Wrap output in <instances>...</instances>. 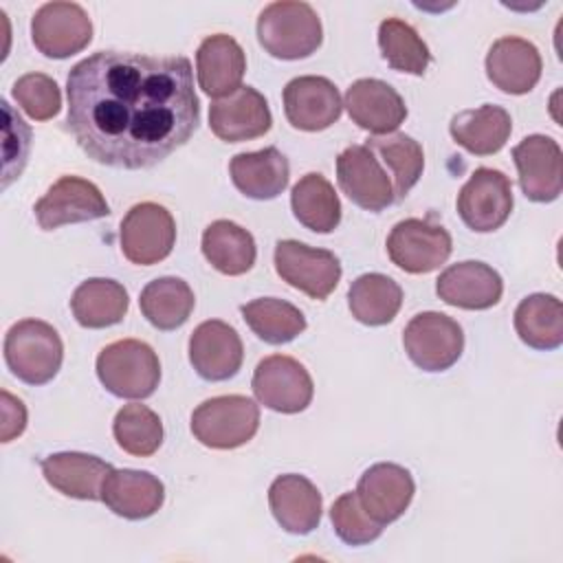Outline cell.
Masks as SVG:
<instances>
[{
    "mask_svg": "<svg viewBox=\"0 0 563 563\" xmlns=\"http://www.w3.org/2000/svg\"><path fill=\"white\" fill-rule=\"evenodd\" d=\"M66 123L88 158L147 169L185 145L200 123L187 57L99 51L66 79Z\"/></svg>",
    "mask_w": 563,
    "mask_h": 563,
    "instance_id": "obj_1",
    "label": "cell"
},
{
    "mask_svg": "<svg viewBox=\"0 0 563 563\" xmlns=\"http://www.w3.org/2000/svg\"><path fill=\"white\" fill-rule=\"evenodd\" d=\"M257 40L277 59H301L321 46L323 29L317 11L308 2L279 0L262 9Z\"/></svg>",
    "mask_w": 563,
    "mask_h": 563,
    "instance_id": "obj_2",
    "label": "cell"
},
{
    "mask_svg": "<svg viewBox=\"0 0 563 563\" xmlns=\"http://www.w3.org/2000/svg\"><path fill=\"white\" fill-rule=\"evenodd\" d=\"M97 376L112 396L139 400L158 387L161 361L145 341L121 339L99 352Z\"/></svg>",
    "mask_w": 563,
    "mask_h": 563,
    "instance_id": "obj_3",
    "label": "cell"
},
{
    "mask_svg": "<svg viewBox=\"0 0 563 563\" xmlns=\"http://www.w3.org/2000/svg\"><path fill=\"white\" fill-rule=\"evenodd\" d=\"M64 345L57 330L40 319L13 323L4 336V361L9 369L29 385H44L62 367Z\"/></svg>",
    "mask_w": 563,
    "mask_h": 563,
    "instance_id": "obj_4",
    "label": "cell"
},
{
    "mask_svg": "<svg viewBox=\"0 0 563 563\" xmlns=\"http://www.w3.org/2000/svg\"><path fill=\"white\" fill-rule=\"evenodd\" d=\"M257 427L260 407L240 394L213 396L191 413V433L209 449H238L257 433Z\"/></svg>",
    "mask_w": 563,
    "mask_h": 563,
    "instance_id": "obj_5",
    "label": "cell"
},
{
    "mask_svg": "<svg viewBox=\"0 0 563 563\" xmlns=\"http://www.w3.org/2000/svg\"><path fill=\"white\" fill-rule=\"evenodd\" d=\"M402 345L413 365L424 372H444L464 350V332L455 319L442 312H420L416 314L405 332Z\"/></svg>",
    "mask_w": 563,
    "mask_h": 563,
    "instance_id": "obj_6",
    "label": "cell"
},
{
    "mask_svg": "<svg viewBox=\"0 0 563 563\" xmlns=\"http://www.w3.org/2000/svg\"><path fill=\"white\" fill-rule=\"evenodd\" d=\"M121 251L139 266L163 262L176 242V222L158 202H139L121 220Z\"/></svg>",
    "mask_w": 563,
    "mask_h": 563,
    "instance_id": "obj_7",
    "label": "cell"
},
{
    "mask_svg": "<svg viewBox=\"0 0 563 563\" xmlns=\"http://www.w3.org/2000/svg\"><path fill=\"white\" fill-rule=\"evenodd\" d=\"M275 271L292 288L312 299H325L341 279V262L328 249H312L297 240L275 244Z\"/></svg>",
    "mask_w": 563,
    "mask_h": 563,
    "instance_id": "obj_8",
    "label": "cell"
},
{
    "mask_svg": "<svg viewBox=\"0 0 563 563\" xmlns=\"http://www.w3.org/2000/svg\"><path fill=\"white\" fill-rule=\"evenodd\" d=\"M255 398L279 413L303 411L314 394L308 369L292 356L271 354L262 358L251 380Z\"/></svg>",
    "mask_w": 563,
    "mask_h": 563,
    "instance_id": "obj_9",
    "label": "cell"
},
{
    "mask_svg": "<svg viewBox=\"0 0 563 563\" xmlns=\"http://www.w3.org/2000/svg\"><path fill=\"white\" fill-rule=\"evenodd\" d=\"M453 251L451 235L444 227L420 218L400 220L387 238L389 260L405 273H431L440 268Z\"/></svg>",
    "mask_w": 563,
    "mask_h": 563,
    "instance_id": "obj_10",
    "label": "cell"
},
{
    "mask_svg": "<svg viewBox=\"0 0 563 563\" xmlns=\"http://www.w3.org/2000/svg\"><path fill=\"white\" fill-rule=\"evenodd\" d=\"M510 211L512 185L499 169L477 167L457 194V213L462 222L477 233L499 229Z\"/></svg>",
    "mask_w": 563,
    "mask_h": 563,
    "instance_id": "obj_11",
    "label": "cell"
},
{
    "mask_svg": "<svg viewBox=\"0 0 563 563\" xmlns=\"http://www.w3.org/2000/svg\"><path fill=\"white\" fill-rule=\"evenodd\" d=\"M35 48L53 59L84 51L92 40V22L77 2H46L31 20Z\"/></svg>",
    "mask_w": 563,
    "mask_h": 563,
    "instance_id": "obj_12",
    "label": "cell"
},
{
    "mask_svg": "<svg viewBox=\"0 0 563 563\" xmlns=\"http://www.w3.org/2000/svg\"><path fill=\"white\" fill-rule=\"evenodd\" d=\"M336 180L341 191L361 209L383 211L396 202L389 172L365 143L350 145L339 154Z\"/></svg>",
    "mask_w": 563,
    "mask_h": 563,
    "instance_id": "obj_13",
    "label": "cell"
},
{
    "mask_svg": "<svg viewBox=\"0 0 563 563\" xmlns=\"http://www.w3.org/2000/svg\"><path fill=\"white\" fill-rule=\"evenodd\" d=\"M35 218L44 231L62 224L90 222L106 218L110 207L99 187L79 176H62L33 207Z\"/></svg>",
    "mask_w": 563,
    "mask_h": 563,
    "instance_id": "obj_14",
    "label": "cell"
},
{
    "mask_svg": "<svg viewBox=\"0 0 563 563\" xmlns=\"http://www.w3.org/2000/svg\"><path fill=\"white\" fill-rule=\"evenodd\" d=\"M519 185L532 202H552L563 189V154L554 139L530 134L512 147Z\"/></svg>",
    "mask_w": 563,
    "mask_h": 563,
    "instance_id": "obj_15",
    "label": "cell"
},
{
    "mask_svg": "<svg viewBox=\"0 0 563 563\" xmlns=\"http://www.w3.org/2000/svg\"><path fill=\"white\" fill-rule=\"evenodd\" d=\"M354 493L363 510L374 521L385 526L405 515L413 499L416 484L405 466L394 462H378L361 475Z\"/></svg>",
    "mask_w": 563,
    "mask_h": 563,
    "instance_id": "obj_16",
    "label": "cell"
},
{
    "mask_svg": "<svg viewBox=\"0 0 563 563\" xmlns=\"http://www.w3.org/2000/svg\"><path fill=\"white\" fill-rule=\"evenodd\" d=\"M343 110L336 86L317 75L295 77L284 88V112L292 128L319 132L339 121Z\"/></svg>",
    "mask_w": 563,
    "mask_h": 563,
    "instance_id": "obj_17",
    "label": "cell"
},
{
    "mask_svg": "<svg viewBox=\"0 0 563 563\" xmlns=\"http://www.w3.org/2000/svg\"><path fill=\"white\" fill-rule=\"evenodd\" d=\"M242 339L220 319L202 321L189 336V363L205 380H227L242 367Z\"/></svg>",
    "mask_w": 563,
    "mask_h": 563,
    "instance_id": "obj_18",
    "label": "cell"
},
{
    "mask_svg": "<svg viewBox=\"0 0 563 563\" xmlns=\"http://www.w3.org/2000/svg\"><path fill=\"white\" fill-rule=\"evenodd\" d=\"M273 117L262 92L240 86L224 99H216L209 108L211 132L227 143L257 139L271 130Z\"/></svg>",
    "mask_w": 563,
    "mask_h": 563,
    "instance_id": "obj_19",
    "label": "cell"
},
{
    "mask_svg": "<svg viewBox=\"0 0 563 563\" xmlns=\"http://www.w3.org/2000/svg\"><path fill=\"white\" fill-rule=\"evenodd\" d=\"M435 292L449 306L464 310H486L501 299L504 282L493 266L466 260L451 264L440 273Z\"/></svg>",
    "mask_w": 563,
    "mask_h": 563,
    "instance_id": "obj_20",
    "label": "cell"
},
{
    "mask_svg": "<svg viewBox=\"0 0 563 563\" xmlns=\"http://www.w3.org/2000/svg\"><path fill=\"white\" fill-rule=\"evenodd\" d=\"M350 119L380 136V134H391L396 128L405 121L407 117V106L402 97L385 81L380 79H356L347 92H345V103Z\"/></svg>",
    "mask_w": 563,
    "mask_h": 563,
    "instance_id": "obj_21",
    "label": "cell"
},
{
    "mask_svg": "<svg viewBox=\"0 0 563 563\" xmlns=\"http://www.w3.org/2000/svg\"><path fill=\"white\" fill-rule=\"evenodd\" d=\"M486 75L501 92L526 95L541 77V55L537 46L523 37H499L488 48Z\"/></svg>",
    "mask_w": 563,
    "mask_h": 563,
    "instance_id": "obj_22",
    "label": "cell"
},
{
    "mask_svg": "<svg viewBox=\"0 0 563 563\" xmlns=\"http://www.w3.org/2000/svg\"><path fill=\"white\" fill-rule=\"evenodd\" d=\"M268 506L275 521L290 534H308L321 521L323 499L317 486L297 473L279 475L268 488Z\"/></svg>",
    "mask_w": 563,
    "mask_h": 563,
    "instance_id": "obj_23",
    "label": "cell"
},
{
    "mask_svg": "<svg viewBox=\"0 0 563 563\" xmlns=\"http://www.w3.org/2000/svg\"><path fill=\"white\" fill-rule=\"evenodd\" d=\"M101 501L114 515L139 521L161 510L165 501V486L156 475L147 471L112 468L101 486Z\"/></svg>",
    "mask_w": 563,
    "mask_h": 563,
    "instance_id": "obj_24",
    "label": "cell"
},
{
    "mask_svg": "<svg viewBox=\"0 0 563 563\" xmlns=\"http://www.w3.org/2000/svg\"><path fill=\"white\" fill-rule=\"evenodd\" d=\"M112 473V466L97 455L64 451L42 460L44 479L66 497L101 499V486Z\"/></svg>",
    "mask_w": 563,
    "mask_h": 563,
    "instance_id": "obj_25",
    "label": "cell"
},
{
    "mask_svg": "<svg viewBox=\"0 0 563 563\" xmlns=\"http://www.w3.org/2000/svg\"><path fill=\"white\" fill-rule=\"evenodd\" d=\"M198 84L209 97H227L242 84L246 70V57L242 46L224 33H216L202 40L196 53Z\"/></svg>",
    "mask_w": 563,
    "mask_h": 563,
    "instance_id": "obj_26",
    "label": "cell"
},
{
    "mask_svg": "<svg viewBox=\"0 0 563 563\" xmlns=\"http://www.w3.org/2000/svg\"><path fill=\"white\" fill-rule=\"evenodd\" d=\"M233 185L253 200L277 198L290 178L286 156L277 147H264L257 152H242L231 158L229 165Z\"/></svg>",
    "mask_w": 563,
    "mask_h": 563,
    "instance_id": "obj_27",
    "label": "cell"
},
{
    "mask_svg": "<svg viewBox=\"0 0 563 563\" xmlns=\"http://www.w3.org/2000/svg\"><path fill=\"white\" fill-rule=\"evenodd\" d=\"M449 132L453 141L471 154L490 156L506 145L512 132V119L506 108L484 103L479 108L457 112L449 123Z\"/></svg>",
    "mask_w": 563,
    "mask_h": 563,
    "instance_id": "obj_28",
    "label": "cell"
},
{
    "mask_svg": "<svg viewBox=\"0 0 563 563\" xmlns=\"http://www.w3.org/2000/svg\"><path fill=\"white\" fill-rule=\"evenodd\" d=\"M128 306V290L119 282L106 277H92L81 282L70 299L77 323L90 330L119 323L125 317Z\"/></svg>",
    "mask_w": 563,
    "mask_h": 563,
    "instance_id": "obj_29",
    "label": "cell"
},
{
    "mask_svg": "<svg viewBox=\"0 0 563 563\" xmlns=\"http://www.w3.org/2000/svg\"><path fill=\"white\" fill-rule=\"evenodd\" d=\"M202 255L222 275H244L255 264L253 235L231 220H216L202 233Z\"/></svg>",
    "mask_w": 563,
    "mask_h": 563,
    "instance_id": "obj_30",
    "label": "cell"
},
{
    "mask_svg": "<svg viewBox=\"0 0 563 563\" xmlns=\"http://www.w3.org/2000/svg\"><path fill=\"white\" fill-rule=\"evenodd\" d=\"M515 330L528 347L556 350L563 343L561 299L545 292L528 295L515 310Z\"/></svg>",
    "mask_w": 563,
    "mask_h": 563,
    "instance_id": "obj_31",
    "label": "cell"
},
{
    "mask_svg": "<svg viewBox=\"0 0 563 563\" xmlns=\"http://www.w3.org/2000/svg\"><path fill=\"white\" fill-rule=\"evenodd\" d=\"M290 207L295 218L317 233H330L341 222V200L330 180L317 172L297 180L290 194Z\"/></svg>",
    "mask_w": 563,
    "mask_h": 563,
    "instance_id": "obj_32",
    "label": "cell"
},
{
    "mask_svg": "<svg viewBox=\"0 0 563 563\" xmlns=\"http://www.w3.org/2000/svg\"><path fill=\"white\" fill-rule=\"evenodd\" d=\"M347 306L356 321L365 325H385L402 306V288L383 273H365L352 282Z\"/></svg>",
    "mask_w": 563,
    "mask_h": 563,
    "instance_id": "obj_33",
    "label": "cell"
},
{
    "mask_svg": "<svg viewBox=\"0 0 563 563\" xmlns=\"http://www.w3.org/2000/svg\"><path fill=\"white\" fill-rule=\"evenodd\" d=\"M365 145L383 161L385 169L389 172L396 202L402 200L422 176V169H424L422 145L402 132L369 136Z\"/></svg>",
    "mask_w": 563,
    "mask_h": 563,
    "instance_id": "obj_34",
    "label": "cell"
},
{
    "mask_svg": "<svg viewBox=\"0 0 563 563\" xmlns=\"http://www.w3.org/2000/svg\"><path fill=\"white\" fill-rule=\"evenodd\" d=\"M194 290L180 277H158L150 282L139 297L143 317L158 330L180 328L194 310Z\"/></svg>",
    "mask_w": 563,
    "mask_h": 563,
    "instance_id": "obj_35",
    "label": "cell"
},
{
    "mask_svg": "<svg viewBox=\"0 0 563 563\" xmlns=\"http://www.w3.org/2000/svg\"><path fill=\"white\" fill-rule=\"evenodd\" d=\"M246 325L266 343L282 345L306 330V317L292 303L277 297H262L240 308Z\"/></svg>",
    "mask_w": 563,
    "mask_h": 563,
    "instance_id": "obj_36",
    "label": "cell"
},
{
    "mask_svg": "<svg viewBox=\"0 0 563 563\" xmlns=\"http://www.w3.org/2000/svg\"><path fill=\"white\" fill-rule=\"evenodd\" d=\"M378 46L394 70L424 75L431 64V53L418 31L398 18H387L378 26Z\"/></svg>",
    "mask_w": 563,
    "mask_h": 563,
    "instance_id": "obj_37",
    "label": "cell"
},
{
    "mask_svg": "<svg viewBox=\"0 0 563 563\" xmlns=\"http://www.w3.org/2000/svg\"><path fill=\"white\" fill-rule=\"evenodd\" d=\"M112 433L117 444L134 455V457H147L158 451L163 442V422L156 411H152L145 405L132 402L123 405L112 422Z\"/></svg>",
    "mask_w": 563,
    "mask_h": 563,
    "instance_id": "obj_38",
    "label": "cell"
},
{
    "mask_svg": "<svg viewBox=\"0 0 563 563\" xmlns=\"http://www.w3.org/2000/svg\"><path fill=\"white\" fill-rule=\"evenodd\" d=\"M334 532L347 545H365L380 537L383 526L374 521L361 506L356 493H343L330 508Z\"/></svg>",
    "mask_w": 563,
    "mask_h": 563,
    "instance_id": "obj_39",
    "label": "cell"
},
{
    "mask_svg": "<svg viewBox=\"0 0 563 563\" xmlns=\"http://www.w3.org/2000/svg\"><path fill=\"white\" fill-rule=\"evenodd\" d=\"M13 99L35 121L53 119L62 108V92L53 77L26 73L13 84Z\"/></svg>",
    "mask_w": 563,
    "mask_h": 563,
    "instance_id": "obj_40",
    "label": "cell"
},
{
    "mask_svg": "<svg viewBox=\"0 0 563 563\" xmlns=\"http://www.w3.org/2000/svg\"><path fill=\"white\" fill-rule=\"evenodd\" d=\"M2 396V424H0V440L11 442L13 438L22 435L26 427V407L20 398L11 396L7 389L0 391Z\"/></svg>",
    "mask_w": 563,
    "mask_h": 563,
    "instance_id": "obj_41",
    "label": "cell"
}]
</instances>
